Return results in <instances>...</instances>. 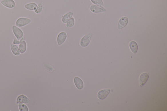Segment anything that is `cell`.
<instances>
[{"mask_svg":"<svg viewBox=\"0 0 167 111\" xmlns=\"http://www.w3.org/2000/svg\"><path fill=\"white\" fill-rule=\"evenodd\" d=\"M31 22V20L29 18L21 17L18 18L16 21L15 25L18 27H22L29 25Z\"/></svg>","mask_w":167,"mask_h":111,"instance_id":"cell-1","label":"cell"},{"mask_svg":"<svg viewBox=\"0 0 167 111\" xmlns=\"http://www.w3.org/2000/svg\"><path fill=\"white\" fill-rule=\"evenodd\" d=\"M92 36L91 33H88L85 35L81 39L80 45L83 48L86 47L89 45L91 41Z\"/></svg>","mask_w":167,"mask_h":111,"instance_id":"cell-2","label":"cell"},{"mask_svg":"<svg viewBox=\"0 0 167 111\" xmlns=\"http://www.w3.org/2000/svg\"><path fill=\"white\" fill-rule=\"evenodd\" d=\"M12 30L13 34L14 35L15 38L19 40L24 36V32L19 27L13 25L12 27Z\"/></svg>","mask_w":167,"mask_h":111,"instance_id":"cell-3","label":"cell"},{"mask_svg":"<svg viewBox=\"0 0 167 111\" xmlns=\"http://www.w3.org/2000/svg\"><path fill=\"white\" fill-rule=\"evenodd\" d=\"M68 34L66 32L62 31L58 34L57 41L58 45H61L63 44L66 40Z\"/></svg>","mask_w":167,"mask_h":111,"instance_id":"cell-4","label":"cell"},{"mask_svg":"<svg viewBox=\"0 0 167 111\" xmlns=\"http://www.w3.org/2000/svg\"><path fill=\"white\" fill-rule=\"evenodd\" d=\"M90 11L94 13H99L106 12V9L103 7L97 5H96L92 4L90 8Z\"/></svg>","mask_w":167,"mask_h":111,"instance_id":"cell-5","label":"cell"},{"mask_svg":"<svg viewBox=\"0 0 167 111\" xmlns=\"http://www.w3.org/2000/svg\"><path fill=\"white\" fill-rule=\"evenodd\" d=\"M1 3L5 7L9 9H15L16 3L14 0H2Z\"/></svg>","mask_w":167,"mask_h":111,"instance_id":"cell-6","label":"cell"},{"mask_svg":"<svg viewBox=\"0 0 167 111\" xmlns=\"http://www.w3.org/2000/svg\"><path fill=\"white\" fill-rule=\"evenodd\" d=\"M110 89L109 88L102 90L97 94V97L101 100H104L110 94Z\"/></svg>","mask_w":167,"mask_h":111,"instance_id":"cell-7","label":"cell"},{"mask_svg":"<svg viewBox=\"0 0 167 111\" xmlns=\"http://www.w3.org/2000/svg\"><path fill=\"white\" fill-rule=\"evenodd\" d=\"M149 77V74L147 72H144L141 74L139 78V82L140 87H142L145 84Z\"/></svg>","mask_w":167,"mask_h":111,"instance_id":"cell-8","label":"cell"},{"mask_svg":"<svg viewBox=\"0 0 167 111\" xmlns=\"http://www.w3.org/2000/svg\"><path fill=\"white\" fill-rule=\"evenodd\" d=\"M128 19L127 17H122L120 19L118 24V29H121L126 27L128 24Z\"/></svg>","mask_w":167,"mask_h":111,"instance_id":"cell-9","label":"cell"},{"mask_svg":"<svg viewBox=\"0 0 167 111\" xmlns=\"http://www.w3.org/2000/svg\"><path fill=\"white\" fill-rule=\"evenodd\" d=\"M74 84L78 90H81L84 87V82L81 78L77 77H75L73 80Z\"/></svg>","mask_w":167,"mask_h":111,"instance_id":"cell-10","label":"cell"},{"mask_svg":"<svg viewBox=\"0 0 167 111\" xmlns=\"http://www.w3.org/2000/svg\"><path fill=\"white\" fill-rule=\"evenodd\" d=\"M30 102L29 99L23 94L20 95L17 97V104L22 103L27 104L29 103Z\"/></svg>","mask_w":167,"mask_h":111,"instance_id":"cell-11","label":"cell"},{"mask_svg":"<svg viewBox=\"0 0 167 111\" xmlns=\"http://www.w3.org/2000/svg\"><path fill=\"white\" fill-rule=\"evenodd\" d=\"M73 11H71L65 14L61 17L62 22L63 24H66L68 21L71 19L72 17H73Z\"/></svg>","mask_w":167,"mask_h":111,"instance_id":"cell-12","label":"cell"},{"mask_svg":"<svg viewBox=\"0 0 167 111\" xmlns=\"http://www.w3.org/2000/svg\"><path fill=\"white\" fill-rule=\"evenodd\" d=\"M129 47L134 54H136L138 50V46L137 43L134 41H131L129 43Z\"/></svg>","mask_w":167,"mask_h":111,"instance_id":"cell-13","label":"cell"},{"mask_svg":"<svg viewBox=\"0 0 167 111\" xmlns=\"http://www.w3.org/2000/svg\"><path fill=\"white\" fill-rule=\"evenodd\" d=\"M11 49L13 54L16 56H18L20 55L19 48L17 45L12 43L11 45Z\"/></svg>","mask_w":167,"mask_h":111,"instance_id":"cell-14","label":"cell"},{"mask_svg":"<svg viewBox=\"0 0 167 111\" xmlns=\"http://www.w3.org/2000/svg\"><path fill=\"white\" fill-rule=\"evenodd\" d=\"M38 5L35 2H31L25 4L24 8L29 11H34L37 7Z\"/></svg>","mask_w":167,"mask_h":111,"instance_id":"cell-15","label":"cell"},{"mask_svg":"<svg viewBox=\"0 0 167 111\" xmlns=\"http://www.w3.org/2000/svg\"><path fill=\"white\" fill-rule=\"evenodd\" d=\"M45 8V5L43 2H41L39 3L36 10L34 11L35 13L37 14H40L43 12Z\"/></svg>","mask_w":167,"mask_h":111,"instance_id":"cell-16","label":"cell"},{"mask_svg":"<svg viewBox=\"0 0 167 111\" xmlns=\"http://www.w3.org/2000/svg\"><path fill=\"white\" fill-rule=\"evenodd\" d=\"M19 50L21 54H23L26 51L27 48V44L25 41H23V42L19 45L18 46Z\"/></svg>","mask_w":167,"mask_h":111,"instance_id":"cell-17","label":"cell"},{"mask_svg":"<svg viewBox=\"0 0 167 111\" xmlns=\"http://www.w3.org/2000/svg\"><path fill=\"white\" fill-rule=\"evenodd\" d=\"M43 66L44 69L49 72H53L55 70V69L51 64L47 63H43Z\"/></svg>","mask_w":167,"mask_h":111,"instance_id":"cell-18","label":"cell"},{"mask_svg":"<svg viewBox=\"0 0 167 111\" xmlns=\"http://www.w3.org/2000/svg\"><path fill=\"white\" fill-rule=\"evenodd\" d=\"M75 20L73 17H72L71 19L68 21L66 24V26L67 28H71L75 25Z\"/></svg>","mask_w":167,"mask_h":111,"instance_id":"cell-19","label":"cell"},{"mask_svg":"<svg viewBox=\"0 0 167 111\" xmlns=\"http://www.w3.org/2000/svg\"><path fill=\"white\" fill-rule=\"evenodd\" d=\"M18 106L20 111H29V110L27 106L25 104L18 103Z\"/></svg>","mask_w":167,"mask_h":111,"instance_id":"cell-20","label":"cell"},{"mask_svg":"<svg viewBox=\"0 0 167 111\" xmlns=\"http://www.w3.org/2000/svg\"><path fill=\"white\" fill-rule=\"evenodd\" d=\"M25 38L24 36L19 40H18L15 37L14 39L13 43V44L16 45H19L23 41H25Z\"/></svg>","mask_w":167,"mask_h":111,"instance_id":"cell-21","label":"cell"},{"mask_svg":"<svg viewBox=\"0 0 167 111\" xmlns=\"http://www.w3.org/2000/svg\"><path fill=\"white\" fill-rule=\"evenodd\" d=\"M92 3L96 5L102 7L104 6V4L102 0H90Z\"/></svg>","mask_w":167,"mask_h":111,"instance_id":"cell-22","label":"cell"}]
</instances>
